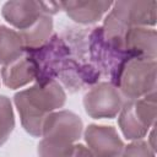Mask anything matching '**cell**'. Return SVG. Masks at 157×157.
<instances>
[{
    "instance_id": "cell-11",
    "label": "cell",
    "mask_w": 157,
    "mask_h": 157,
    "mask_svg": "<svg viewBox=\"0 0 157 157\" xmlns=\"http://www.w3.org/2000/svg\"><path fill=\"white\" fill-rule=\"evenodd\" d=\"M124 48L132 58H157V33L148 27H131L124 37Z\"/></svg>"
},
{
    "instance_id": "cell-2",
    "label": "cell",
    "mask_w": 157,
    "mask_h": 157,
    "mask_svg": "<svg viewBox=\"0 0 157 157\" xmlns=\"http://www.w3.org/2000/svg\"><path fill=\"white\" fill-rule=\"evenodd\" d=\"M66 102L63 86L53 80L44 85L34 83L13 96L23 129L34 137H40L48 115L61 108Z\"/></svg>"
},
{
    "instance_id": "cell-5",
    "label": "cell",
    "mask_w": 157,
    "mask_h": 157,
    "mask_svg": "<svg viewBox=\"0 0 157 157\" xmlns=\"http://www.w3.org/2000/svg\"><path fill=\"white\" fill-rule=\"evenodd\" d=\"M156 114V91H153L137 99H126L119 112L118 125L128 140H141L153 128Z\"/></svg>"
},
{
    "instance_id": "cell-16",
    "label": "cell",
    "mask_w": 157,
    "mask_h": 157,
    "mask_svg": "<svg viewBox=\"0 0 157 157\" xmlns=\"http://www.w3.org/2000/svg\"><path fill=\"white\" fill-rule=\"evenodd\" d=\"M15 128L12 103L9 97L0 94V147L7 141Z\"/></svg>"
},
{
    "instance_id": "cell-9",
    "label": "cell",
    "mask_w": 157,
    "mask_h": 157,
    "mask_svg": "<svg viewBox=\"0 0 157 157\" xmlns=\"http://www.w3.org/2000/svg\"><path fill=\"white\" fill-rule=\"evenodd\" d=\"M156 1H117L110 12L126 27H148L156 25Z\"/></svg>"
},
{
    "instance_id": "cell-10",
    "label": "cell",
    "mask_w": 157,
    "mask_h": 157,
    "mask_svg": "<svg viewBox=\"0 0 157 157\" xmlns=\"http://www.w3.org/2000/svg\"><path fill=\"white\" fill-rule=\"evenodd\" d=\"M42 13L40 2L34 0H11L1 7L4 20L18 31L32 26Z\"/></svg>"
},
{
    "instance_id": "cell-15",
    "label": "cell",
    "mask_w": 157,
    "mask_h": 157,
    "mask_svg": "<svg viewBox=\"0 0 157 157\" xmlns=\"http://www.w3.org/2000/svg\"><path fill=\"white\" fill-rule=\"evenodd\" d=\"M25 48L17 31L0 25V65L5 66L23 55Z\"/></svg>"
},
{
    "instance_id": "cell-4",
    "label": "cell",
    "mask_w": 157,
    "mask_h": 157,
    "mask_svg": "<svg viewBox=\"0 0 157 157\" xmlns=\"http://www.w3.org/2000/svg\"><path fill=\"white\" fill-rule=\"evenodd\" d=\"M87 52L90 64L94 66L99 75L108 77V82L117 87L119 75L125 63L132 56L126 50L110 44L104 38L102 26H97L90 32L87 37Z\"/></svg>"
},
{
    "instance_id": "cell-13",
    "label": "cell",
    "mask_w": 157,
    "mask_h": 157,
    "mask_svg": "<svg viewBox=\"0 0 157 157\" xmlns=\"http://www.w3.org/2000/svg\"><path fill=\"white\" fill-rule=\"evenodd\" d=\"M36 77V65L27 53H23V55H21L18 59L2 66L1 69L2 82L11 90L21 88L27 83L34 81Z\"/></svg>"
},
{
    "instance_id": "cell-17",
    "label": "cell",
    "mask_w": 157,
    "mask_h": 157,
    "mask_svg": "<svg viewBox=\"0 0 157 157\" xmlns=\"http://www.w3.org/2000/svg\"><path fill=\"white\" fill-rule=\"evenodd\" d=\"M121 157H156L155 150L144 140H134L124 146Z\"/></svg>"
},
{
    "instance_id": "cell-12",
    "label": "cell",
    "mask_w": 157,
    "mask_h": 157,
    "mask_svg": "<svg viewBox=\"0 0 157 157\" xmlns=\"http://www.w3.org/2000/svg\"><path fill=\"white\" fill-rule=\"evenodd\" d=\"M61 9L75 22L81 25L94 23L102 18V16L110 10L113 2L110 1H60Z\"/></svg>"
},
{
    "instance_id": "cell-1",
    "label": "cell",
    "mask_w": 157,
    "mask_h": 157,
    "mask_svg": "<svg viewBox=\"0 0 157 157\" xmlns=\"http://www.w3.org/2000/svg\"><path fill=\"white\" fill-rule=\"evenodd\" d=\"M25 53L36 65V82L39 85L59 80L70 92H77L97 83L101 76L92 64L78 59L71 45L59 34H53L42 47Z\"/></svg>"
},
{
    "instance_id": "cell-6",
    "label": "cell",
    "mask_w": 157,
    "mask_h": 157,
    "mask_svg": "<svg viewBox=\"0 0 157 157\" xmlns=\"http://www.w3.org/2000/svg\"><path fill=\"white\" fill-rule=\"evenodd\" d=\"M156 59L130 58L117 82L123 98L137 99L156 91Z\"/></svg>"
},
{
    "instance_id": "cell-18",
    "label": "cell",
    "mask_w": 157,
    "mask_h": 157,
    "mask_svg": "<svg viewBox=\"0 0 157 157\" xmlns=\"http://www.w3.org/2000/svg\"><path fill=\"white\" fill-rule=\"evenodd\" d=\"M39 2H40L42 12L48 16H53L58 13L60 10H63L60 1H39Z\"/></svg>"
},
{
    "instance_id": "cell-19",
    "label": "cell",
    "mask_w": 157,
    "mask_h": 157,
    "mask_svg": "<svg viewBox=\"0 0 157 157\" xmlns=\"http://www.w3.org/2000/svg\"><path fill=\"white\" fill-rule=\"evenodd\" d=\"M67 157H94L93 153L82 144H74Z\"/></svg>"
},
{
    "instance_id": "cell-14",
    "label": "cell",
    "mask_w": 157,
    "mask_h": 157,
    "mask_svg": "<svg viewBox=\"0 0 157 157\" xmlns=\"http://www.w3.org/2000/svg\"><path fill=\"white\" fill-rule=\"evenodd\" d=\"M53 18L52 16L42 13L38 20L23 31H18V34L22 39L25 52L34 50L43 44H45L49 38L53 36Z\"/></svg>"
},
{
    "instance_id": "cell-8",
    "label": "cell",
    "mask_w": 157,
    "mask_h": 157,
    "mask_svg": "<svg viewBox=\"0 0 157 157\" xmlns=\"http://www.w3.org/2000/svg\"><path fill=\"white\" fill-rule=\"evenodd\" d=\"M83 139L94 157H119L124 148L117 129L110 125L90 124L85 129Z\"/></svg>"
},
{
    "instance_id": "cell-3",
    "label": "cell",
    "mask_w": 157,
    "mask_h": 157,
    "mask_svg": "<svg viewBox=\"0 0 157 157\" xmlns=\"http://www.w3.org/2000/svg\"><path fill=\"white\" fill-rule=\"evenodd\" d=\"M82 130L83 123L74 112L63 109L50 113L43 125V139L37 146L38 157H67Z\"/></svg>"
},
{
    "instance_id": "cell-7",
    "label": "cell",
    "mask_w": 157,
    "mask_h": 157,
    "mask_svg": "<svg viewBox=\"0 0 157 157\" xmlns=\"http://www.w3.org/2000/svg\"><path fill=\"white\" fill-rule=\"evenodd\" d=\"M123 104L121 93L108 81L94 83L83 96L85 112L93 119H113L119 114Z\"/></svg>"
}]
</instances>
